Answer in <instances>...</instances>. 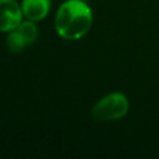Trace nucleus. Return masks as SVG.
<instances>
[{
	"label": "nucleus",
	"mask_w": 159,
	"mask_h": 159,
	"mask_svg": "<svg viewBox=\"0 0 159 159\" xmlns=\"http://www.w3.org/2000/svg\"><path fill=\"white\" fill-rule=\"evenodd\" d=\"M93 14L84 0L63 1L55 15L53 26L57 35L68 41L80 40L92 27Z\"/></svg>",
	"instance_id": "obj_1"
},
{
	"label": "nucleus",
	"mask_w": 159,
	"mask_h": 159,
	"mask_svg": "<svg viewBox=\"0 0 159 159\" xmlns=\"http://www.w3.org/2000/svg\"><path fill=\"white\" fill-rule=\"evenodd\" d=\"M22 20L24 15L20 2L16 0H0V32L7 34Z\"/></svg>",
	"instance_id": "obj_4"
},
{
	"label": "nucleus",
	"mask_w": 159,
	"mask_h": 159,
	"mask_svg": "<svg viewBox=\"0 0 159 159\" xmlns=\"http://www.w3.org/2000/svg\"><path fill=\"white\" fill-rule=\"evenodd\" d=\"M129 111V102L124 93L111 92L101 97L92 107V117L99 122H113L123 118Z\"/></svg>",
	"instance_id": "obj_2"
},
{
	"label": "nucleus",
	"mask_w": 159,
	"mask_h": 159,
	"mask_svg": "<svg viewBox=\"0 0 159 159\" xmlns=\"http://www.w3.org/2000/svg\"><path fill=\"white\" fill-rule=\"evenodd\" d=\"M20 6L24 19L40 22L51 10V0H21Z\"/></svg>",
	"instance_id": "obj_5"
},
{
	"label": "nucleus",
	"mask_w": 159,
	"mask_h": 159,
	"mask_svg": "<svg viewBox=\"0 0 159 159\" xmlns=\"http://www.w3.org/2000/svg\"><path fill=\"white\" fill-rule=\"evenodd\" d=\"M36 24L37 22L24 19L14 30L7 32L6 47L10 52H21L37 40L39 27Z\"/></svg>",
	"instance_id": "obj_3"
}]
</instances>
